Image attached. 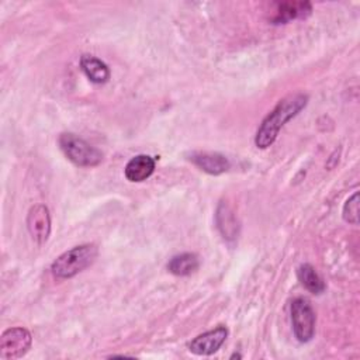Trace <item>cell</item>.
Listing matches in <instances>:
<instances>
[{"label":"cell","instance_id":"obj_15","mask_svg":"<svg viewBox=\"0 0 360 360\" xmlns=\"http://www.w3.org/2000/svg\"><path fill=\"white\" fill-rule=\"evenodd\" d=\"M343 219L352 225L359 224V193L354 191L343 205Z\"/></svg>","mask_w":360,"mask_h":360},{"label":"cell","instance_id":"obj_4","mask_svg":"<svg viewBox=\"0 0 360 360\" xmlns=\"http://www.w3.org/2000/svg\"><path fill=\"white\" fill-rule=\"evenodd\" d=\"M290 312L295 338L301 343L309 342L315 333V312L309 301L302 297L292 300Z\"/></svg>","mask_w":360,"mask_h":360},{"label":"cell","instance_id":"obj_3","mask_svg":"<svg viewBox=\"0 0 360 360\" xmlns=\"http://www.w3.org/2000/svg\"><path fill=\"white\" fill-rule=\"evenodd\" d=\"M59 146L63 150L65 156L76 166L80 167H93L101 163L103 153L86 142L83 138L65 132L59 136Z\"/></svg>","mask_w":360,"mask_h":360},{"label":"cell","instance_id":"obj_16","mask_svg":"<svg viewBox=\"0 0 360 360\" xmlns=\"http://www.w3.org/2000/svg\"><path fill=\"white\" fill-rule=\"evenodd\" d=\"M235 357H236V359H240V354H236V353H235V354L231 356V359H235Z\"/></svg>","mask_w":360,"mask_h":360},{"label":"cell","instance_id":"obj_13","mask_svg":"<svg viewBox=\"0 0 360 360\" xmlns=\"http://www.w3.org/2000/svg\"><path fill=\"white\" fill-rule=\"evenodd\" d=\"M200 266L198 257L194 253H180L173 256L167 263V270L174 276H188Z\"/></svg>","mask_w":360,"mask_h":360},{"label":"cell","instance_id":"obj_2","mask_svg":"<svg viewBox=\"0 0 360 360\" xmlns=\"http://www.w3.org/2000/svg\"><path fill=\"white\" fill-rule=\"evenodd\" d=\"M98 250L93 243H84L75 246L62 253L51 266L52 274L59 278H72L84 269H87L97 257Z\"/></svg>","mask_w":360,"mask_h":360},{"label":"cell","instance_id":"obj_1","mask_svg":"<svg viewBox=\"0 0 360 360\" xmlns=\"http://www.w3.org/2000/svg\"><path fill=\"white\" fill-rule=\"evenodd\" d=\"M308 103V96L304 93H295L284 97L277 103V105L266 115L262 121L256 136L255 143L260 149L269 148L277 138L283 125L294 118Z\"/></svg>","mask_w":360,"mask_h":360},{"label":"cell","instance_id":"obj_12","mask_svg":"<svg viewBox=\"0 0 360 360\" xmlns=\"http://www.w3.org/2000/svg\"><path fill=\"white\" fill-rule=\"evenodd\" d=\"M80 68L83 70V73L93 82L97 84L105 83L110 79V69L108 66L100 60L96 56L91 55H83L80 58Z\"/></svg>","mask_w":360,"mask_h":360},{"label":"cell","instance_id":"obj_9","mask_svg":"<svg viewBox=\"0 0 360 360\" xmlns=\"http://www.w3.org/2000/svg\"><path fill=\"white\" fill-rule=\"evenodd\" d=\"M311 11L312 6L309 1H278L274 4L270 21L273 24H285L291 20L305 18Z\"/></svg>","mask_w":360,"mask_h":360},{"label":"cell","instance_id":"obj_6","mask_svg":"<svg viewBox=\"0 0 360 360\" xmlns=\"http://www.w3.org/2000/svg\"><path fill=\"white\" fill-rule=\"evenodd\" d=\"M228 336V329L225 326H217L212 330L204 332L194 338L190 345L188 350L197 356H210L214 354L225 342Z\"/></svg>","mask_w":360,"mask_h":360},{"label":"cell","instance_id":"obj_14","mask_svg":"<svg viewBox=\"0 0 360 360\" xmlns=\"http://www.w3.org/2000/svg\"><path fill=\"white\" fill-rule=\"evenodd\" d=\"M297 276H298V280L301 281V284L312 294H322L325 291V283L323 280L321 278V276L316 273L315 267L308 264V263H304L298 267L297 270Z\"/></svg>","mask_w":360,"mask_h":360},{"label":"cell","instance_id":"obj_10","mask_svg":"<svg viewBox=\"0 0 360 360\" xmlns=\"http://www.w3.org/2000/svg\"><path fill=\"white\" fill-rule=\"evenodd\" d=\"M155 170V159L149 155H136L125 166L124 173L127 180L139 183L146 180Z\"/></svg>","mask_w":360,"mask_h":360},{"label":"cell","instance_id":"obj_7","mask_svg":"<svg viewBox=\"0 0 360 360\" xmlns=\"http://www.w3.org/2000/svg\"><path fill=\"white\" fill-rule=\"evenodd\" d=\"M27 228L38 245H42L48 240L51 233V217L48 208L44 204H37L30 208L27 217Z\"/></svg>","mask_w":360,"mask_h":360},{"label":"cell","instance_id":"obj_5","mask_svg":"<svg viewBox=\"0 0 360 360\" xmlns=\"http://www.w3.org/2000/svg\"><path fill=\"white\" fill-rule=\"evenodd\" d=\"M32 336L25 328L17 326L3 332L0 338V357L13 360L22 357L31 347Z\"/></svg>","mask_w":360,"mask_h":360},{"label":"cell","instance_id":"obj_11","mask_svg":"<svg viewBox=\"0 0 360 360\" xmlns=\"http://www.w3.org/2000/svg\"><path fill=\"white\" fill-rule=\"evenodd\" d=\"M215 221H217V228L219 229L224 239L233 240L235 238H238L239 225H238L233 211L231 210V207L228 204L221 202L218 205L217 214H215Z\"/></svg>","mask_w":360,"mask_h":360},{"label":"cell","instance_id":"obj_8","mask_svg":"<svg viewBox=\"0 0 360 360\" xmlns=\"http://www.w3.org/2000/svg\"><path fill=\"white\" fill-rule=\"evenodd\" d=\"M188 160L202 172L214 176L222 174L231 167L229 159L218 152H191Z\"/></svg>","mask_w":360,"mask_h":360}]
</instances>
